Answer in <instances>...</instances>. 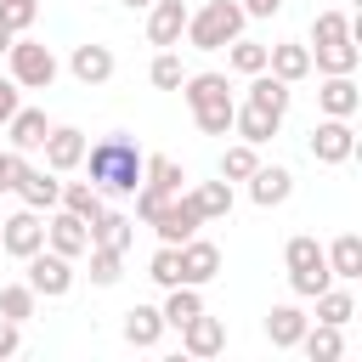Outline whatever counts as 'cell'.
Masks as SVG:
<instances>
[{
    "mask_svg": "<svg viewBox=\"0 0 362 362\" xmlns=\"http://www.w3.org/2000/svg\"><path fill=\"white\" fill-rule=\"evenodd\" d=\"M141 158H147V153H141L130 136H119V130H113V136L90 141L79 164L90 170V187H96L102 198H130V192L141 187Z\"/></svg>",
    "mask_w": 362,
    "mask_h": 362,
    "instance_id": "6da1fadb",
    "label": "cell"
},
{
    "mask_svg": "<svg viewBox=\"0 0 362 362\" xmlns=\"http://www.w3.org/2000/svg\"><path fill=\"white\" fill-rule=\"evenodd\" d=\"M181 96H187V107H192V119H198V130L204 136H226L232 130V85H226V74H215V68H204V74H187L181 79Z\"/></svg>",
    "mask_w": 362,
    "mask_h": 362,
    "instance_id": "7a4b0ae2",
    "label": "cell"
},
{
    "mask_svg": "<svg viewBox=\"0 0 362 362\" xmlns=\"http://www.w3.org/2000/svg\"><path fill=\"white\" fill-rule=\"evenodd\" d=\"M243 23H249V17H243L238 0H209V6L187 11V34H181V40H187L192 51H221L226 40L243 34Z\"/></svg>",
    "mask_w": 362,
    "mask_h": 362,
    "instance_id": "3957f363",
    "label": "cell"
},
{
    "mask_svg": "<svg viewBox=\"0 0 362 362\" xmlns=\"http://www.w3.org/2000/svg\"><path fill=\"white\" fill-rule=\"evenodd\" d=\"M283 266H288V288H294L300 300H311V294H322V288L334 283V272H328V260H322V243L305 238V232L283 243Z\"/></svg>",
    "mask_w": 362,
    "mask_h": 362,
    "instance_id": "277c9868",
    "label": "cell"
},
{
    "mask_svg": "<svg viewBox=\"0 0 362 362\" xmlns=\"http://www.w3.org/2000/svg\"><path fill=\"white\" fill-rule=\"evenodd\" d=\"M6 62H11V79H17V90H51V79H57V57H51V45H40V40H11V51H6Z\"/></svg>",
    "mask_w": 362,
    "mask_h": 362,
    "instance_id": "5b68a950",
    "label": "cell"
},
{
    "mask_svg": "<svg viewBox=\"0 0 362 362\" xmlns=\"http://www.w3.org/2000/svg\"><path fill=\"white\" fill-rule=\"evenodd\" d=\"M23 266H28V277H23V283H28L40 300H62V294L74 288V260H68V255H57V249H34Z\"/></svg>",
    "mask_w": 362,
    "mask_h": 362,
    "instance_id": "8992f818",
    "label": "cell"
},
{
    "mask_svg": "<svg viewBox=\"0 0 362 362\" xmlns=\"http://www.w3.org/2000/svg\"><path fill=\"white\" fill-rule=\"evenodd\" d=\"M147 226L158 232V243H187V238L204 226V215H198V204H192L187 192H170V198L147 215Z\"/></svg>",
    "mask_w": 362,
    "mask_h": 362,
    "instance_id": "52a82bcc",
    "label": "cell"
},
{
    "mask_svg": "<svg viewBox=\"0 0 362 362\" xmlns=\"http://www.w3.org/2000/svg\"><path fill=\"white\" fill-rule=\"evenodd\" d=\"M311 158L317 164H351L356 158V130H351V119H317L311 124Z\"/></svg>",
    "mask_w": 362,
    "mask_h": 362,
    "instance_id": "ba28073f",
    "label": "cell"
},
{
    "mask_svg": "<svg viewBox=\"0 0 362 362\" xmlns=\"http://www.w3.org/2000/svg\"><path fill=\"white\" fill-rule=\"evenodd\" d=\"M0 249L11 255V260H28L34 249H45V215L40 209H17V215H6L0 221Z\"/></svg>",
    "mask_w": 362,
    "mask_h": 362,
    "instance_id": "9c48e42d",
    "label": "cell"
},
{
    "mask_svg": "<svg viewBox=\"0 0 362 362\" xmlns=\"http://www.w3.org/2000/svg\"><path fill=\"white\" fill-rule=\"evenodd\" d=\"M45 249H57V255H68V260H79L85 249H90V221H79L74 209H45Z\"/></svg>",
    "mask_w": 362,
    "mask_h": 362,
    "instance_id": "30bf717a",
    "label": "cell"
},
{
    "mask_svg": "<svg viewBox=\"0 0 362 362\" xmlns=\"http://www.w3.org/2000/svg\"><path fill=\"white\" fill-rule=\"evenodd\" d=\"M85 130L79 124H51L45 130V141H40V153H45V170H57V175H68V170H79V158H85Z\"/></svg>",
    "mask_w": 362,
    "mask_h": 362,
    "instance_id": "8fae6325",
    "label": "cell"
},
{
    "mask_svg": "<svg viewBox=\"0 0 362 362\" xmlns=\"http://www.w3.org/2000/svg\"><path fill=\"white\" fill-rule=\"evenodd\" d=\"M187 0H153L147 6V40L158 45V51H175L181 45V34H187Z\"/></svg>",
    "mask_w": 362,
    "mask_h": 362,
    "instance_id": "7c38bea8",
    "label": "cell"
},
{
    "mask_svg": "<svg viewBox=\"0 0 362 362\" xmlns=\"http://www.w3.org/2000/svg\"><path fill=\"white\" fill-rule=\"evenodd\" d=\"M181 249V283H192V288H204V283H215L221 277V249L209 243V238H187V243H175Z\"/></svg>",
    "mask_w": 362,
    "mask_h": 362,
    "instance_id": "4fadbf2b",
    "label": "cell"
},
{
    "mask_svg": "<svg viewBox=\"0 0 362 362\" xmlns=\"http://www.w3.org/2000/svg\"><path fill=\"white\" fill-rule=\"evenodd\" d=\"M356 107H362L356 79H351V74H322V85H317V113H328V119H351Z\"/></svg>",
    "mask_w": 362,
    "mask_h": 362,
    "instance_id": "5bb4252c",
    "label": "cell"
},
{
    "mask_svg": "<svg viewBox=\"0 0 362 362\" xmlns=\"http://www.w3.org/2000/svg\"><path fill=\"white\" fill-rule=\"evenodd\" d=\"M288 192H294V170H288V164H255V175H249V198H255L260 209L288 204Z\"/></svg>",
    "mask_w": 362,
    "mask_h": 362,
    "instance_id": "9a60e30c",
    "label": "cell"
},
{
    "mask_svg": "<svg viewBox=\"0 0 362 362\" xmlns=\"http://www.w3.org/2000/svg\"><path fill=\"white\" fill-rule=\"evenodd\" d=\"M175 334H181V351H187V356H221V351H226V322H221V317H204V311H198V317L181 322Z\"/></svg>",
    "mask_w": 362,
    "mask_h": 362,
    "instance_id": "2e32d148",
    "label": "cell"
},
{
    "mask_svg": "<svg viewBox=\"0 0 362 362\" xmlns=\"http://www.w3.org/2000/svg\"><path fill=\"white\" fill-rule=\"evenodd\" d=\"M232 130H238V141L260 147V141H272V136L283 130V113H272V107H255V102H238V107H232Z\"/></svg>",
    "mask_w": 362,
    "mask_h": 362,
    "instance_id": "e0dca14e",
    "label": "cell"
},
{
    "mask_svg": "<svg viewBox=\"0 0 362 362\" xmlns=\"http://www.w3.org/2000/svg\"><path fill=\"white\" fill-rule=\"evenodd\" d=\"M266 74H277L283 85H300V79L311 74V45H300V40L266 45Z\"/></svg>",
    "mask_w": 362,
    "mask_h": 362,
    "instance_id": "ac0fdd59",
    "label": "cell"
},
{
    "mask_svg": "<svg viewBox=\"0 0 362 362\" xmlns=\"http://www.w3.org/2000/svg\"><path fill=\"white\" fill-rule=\"evenodd\" d=\"M68 68H74V79H79V85H107V79H113V51H107V45H96V40H85V45H74Z\"/></svg>",
    "mask_w": 362,
    "mask_h": 362,
    "instance_id": "d6986e66",
    "label": "cell"
},
{
    "mask_svg": "<svg viewBox=\"0 0 362 362\" xmlns=\"http://www.w3.org/2000/svg\"><path fill=\"white\" fill-rule=\"evenodd\" d=\"M45 130H51V119H45V107H17V113L6 119V141H11L17 153H40V141H45Z\"/></svg>",
    "mask_w": 362,
    "mask_h": 362,
    "instance_id": "ffe728a7",
    "label": "cell"
},
{
    "mask_svg": "<svg viewBox=\"0 0 362 362\" xmlns=\"http://www.w3.org/2000/svg\"><path fill=\"white\" fill-rule=\"evenodd\" d=\"M158 339H164V311H158V305H130V311H124V345L153 351Z\"/></svg>",
    "mask_w": 362,
    "mask_h": 362,
    "instance_id": "44dd1931",
    "label": "cell"
},
{
    "mask_svg": "<svg viewBox=\"0 0 362 362\" xmlns=\"http://www.w3.org/2000/svg\"><path fill=\"white\" fill-rule=\"evenodd\" d=\"M305 311L300 305H272L266 311V339H272V351H294L300 345V334H305Z\"/></svg>",
    "mask_w": 362,
    "mask_h": 362,
    "instance_id": "7402d4cb",
    "label": "cell"
},
{
    "mask_svg": "<svg viewBox=\"0 0 362 362\" xmlns=\"http://www.w3.org/2000/svg\"><path fill=\"white\" fill-rule=\"evenodd\" d=\"M130 238H136V221L130 215H119V209H96L90 215V243H102V249H130Z\"/></svg>",
    "mask_w": 362,
    "mask_h": 362,
    "instance_id": "603a6c76",
    "label": "cell"
},
{
    "mask_svg": "<svg viewBox=\"0 0 362 362\" xmlns=\"http://www.w3.org/2000/svg\"><path fill=\"white\" fill-rule=\"evenodd\" d=\"M322 260H328V272H334L339 283H356V277H362V238H356V232H339V238L322 249Z\"/></svg>",
    "mask_w": 362,
    "mask_h": 362,
    "instance_id": "cb8c5ba5",
    "label": "cell"
},
{
    "mask_svg": "<svg viewBox=\"0 0 362 362\" xmlns=\"http://www.w3.org/2000/svg\"><path fill=\"white\" fill-rule=\"evenodd\" d=\"M17 198L28 204V209H57V198H62V181H57V170H34L28 164V175H23V187H17Z\"/></svg>",
    "mask_w": 362,
    "mask_h": 362,
    "instance_id": "d4e9b609",
    "label": "cell"
},
{
    "mask_svg": "<svg viewBox=\"0 0 362 362\" xmlns=\"http://www.w3.org/2000/svg\"><path fill=\"white\" fill-rule=\"evenodd\" d=\"M294 351H305L311 362H339V356H345V339H339L334 322H305V334H300Z\"/></svg>",
    "mask_w": 362,
    "mask_h": 362,
    "instance_id": "484cf974",
    "label": "cell"
},
{
    "mask_svg": "<svg viewBox=\"0 0 362 362\" xmlns=\"http://www.w3.org/2000/svg\"><path fill=\"white\" fill-rule=\"evenodd\" d=\"M141 187H153V192H187V170L175 164V158H164V153H153V158H141Z\"/></svg>",
    "mask_w": 362,
    "mask_h": 362,
    "instance_id": "4316f807",
    "label": "cell"
},
{
    "mask_svg": "<svg viewBox=\"0 0 362 362\" xmlns=\"http://www.w3.org/2000/svg\"><path fill=\"white\" fill-rule=\"evenodd\" d=\"M164 328H181V322H192L198 311H204V294L192 288V283H175V288H164Z\"/></svg>",
    "mask_w": 362,
    "mask_h": 362,
    "instance_id": "83f0119b",
    "label": "cell"
},
{
    "mask_svg": "<svg viewBox=\"0 0 362 362\" xmlns=\"http://www.w3.org/2000/svg\"><path fill=\"white\" fill-rule=\"evenodd\" d=\"M243 102H255V107H272V113H288V85L277 79V74H249V96Z\"/></svg>",
    "mask_w": 362,
    "mask_h": 362,
    "instance_id": "f1b7e54d",
    "label": "cell"
},
{
    "mask_svg": "<svg viewBox=\"0 0 362 362\" xmlns=\"http://www.w3.org/2000/svg\"><path fill=\"white\" fill-rule=\"evenodd\" d=\"M187 198L198 204V215H204V221H221V215H232V181H198Z\"/></svg>",
    "mask_w": 362,
    "mask_h": 362,
    "instance_id": "f546056e",
    "label": "cell"
},
{
    "mask_svg": "<svg viewBox=\"0 0 362 362\" xmlns=\"http://www.w3.org/2000/svg\"><path fill=\"white\" fill-rule=\"evenodd\" d=\"M311 300H317V322L345 328V322L356 317V294H351V288H334V283H328V288H322V294H311Z\"/></svg>",
    "mask_w": 362,
    "mask_h": 362,
    "instance_id": "4dcf8cb0",
    "label": "cell"
},
{
    "mask_svg": "<svg viewBox=\"0 0 362 362\" xmlns=\"http://www.w3.org/2000/svg\"><path fill=\"white\" fill-rule=\"evenodd\" d=\"M311 68H317V74H356V40L311 45Z\"/></svg>",
    "mask_w": 362,
    "mask_h": 362,
    "instance_id": "1f68e13d",
    "label": "cell"
},
{
    "mask_svg": "<svg viewBox=\"0 0 362 362\" xmlns=\"http://www.w3.org/2000/svg\"><path fill=\"white\" fill-rule=\"evenodd\" d=\"M339 40H356V23L345 11H317L311 17V45H339Z\"/></svg>",
    "mask_w": 362,
    "mask_h": 362,
    "instance_id": "d6a6232c",
    "label": "cell"
},
{
    "mask_svg": "<svg viewBox=\"0 0 362 362\" xmlns=\"http://www.w3.org/2000/svg\"><path fill=\"white\" fill-rule=\"evenodd\" d=\"M85 255H90V283H96V288H113V283L124 277V255H119V249H102V243H90Z\"/></svg>",
    "mask_w": 362,
    "mask_h": 362,
    "instance_id": "836d02e7",
    "label": "cell"
},
{
    "mask_svg": "<svg viewBox=\"0 0 362 362\" xmlns=\"http://www.w3.org/2000/svg\"><path fill=\"white\" fill-rule=\"evenodd\" d=\"M221 51H226V62H232L238 74H260V68H266V45H260V40H243V34H238V40H226Z\"/></svg>",
    "mask_w": 362,
    "mask_h": 362,
    "instance_id": "e575fe53",
    "label": "cell"
},
{
    "mask_svg": "<svg viewBox=\"0 0 362 362\" xmlns=\"http://www.w3.org/2000/svg\"><path fill=\"white\" fill-rule=\"evenodd\" d=\"M255 164H260V153H255L249 141H232V147L221 153V181H249Z\"/></svg>",
    "mask_w": 362,
    "mask_h": 362,
    "instance_id": "d590c367",
    "label": "cell"
},
{
    "mask_svg": "<svg viewBox=\"0 0 362 362\" xmlns=\"http://www.w3.org/2000/svg\"><path fill=\"white\" fill-rule=\"evenodd\" d=\"M62 209H74L79 221H90L96 209H102V192L90 187V181H62V198H57Z\"/></svg>",
    "mask_w": 362,
    "mask_h": 362,
    "instance_id": "8d00e7d4",
    "label": "cell"
},
{
    "mask_svg": "<svg viewBox=\"0 0 362 362\" xmlns=\"http://www.w3.org/2000/svg\"><path fill=\"white\" fill-rule=\"evenodd\" d=\"M34 305H40V294H34L28 283H6V288H0V317L28 322V317H34Z\"/></svg>",
    "mask_w": 362,
    "mask_h": 362,
    "instance_id": "74e56055",
    "label": "cell"
},
{
    "mask_svg": "<svg viewBox=\"0 0 362 362\" xmlns=\"http://www.w3.org/2000/svg\"><path fill=\"white\" fill-rule=\"evenodd\" d=\"M147 277H153L158 288H175V283H181V249H175V243H158V255L147 260Z\"/></svg>",
    "mask_w": 362,
    "mask_h": 362,
    "instance_id": "f35d334b",
    "label": "cell"
},
{
    "mask_svg": "<svg viewBox=\"0 0 362 362\" xmlns=\"http://www.w3.org/2000/svg\"><path fill=\"white\" fill-rule=\"evenodd\" d=\"M147 79H153L158 90H181L187 68H181V57H175V51H158V57H153V68H147Z\"/></svg>",
    "mask_w": 362,
    "mask_h": 362,
    "instance_id": "ab89813d",
    "label": "cell"
},
{
    "mask_svg": "<svg viewBox=\"0 0 362 362\" xmlns=\"http://www.w3.org/2000/svg\"><path fill=\"white\" fill-rule=\"evenodd\" d=\"M34 17H40V0H0V23H6L11 34H28Z\"/></svg>",
    "mask_w": 362,
    "mask_h": 362,
    "instance_id": "60d3db41",
    "label": "cell"
},
{
    "mask_svg": "<svg viewBox=\"0 0 362 362\" xmlns=\"http://www.w3.org/2000/svg\"><path fill=\"white\" fill-rule=\"evenodd\" d=\"M23 175H28V153L0 147V192H17V187H23Z\"/></svg>",
    "mask_w": 362,
    "mask_h": 362,
    "instance_id": "b9f144b4",
    "label": "cell"
},
{
    "mask_svg": "<svg viewBox=\"0 0 362 362\" xmlns=\"http://www.w3.org/2000/svg\"><path fill=\"white\" fill-rule=\"evenodd\" d=\"M17 351H23V322L0 317V362H6V356H17Z\"/></svg>",
    "mask_w": 362,
    "mask_h": 362,
    "instance_id": "7bdbcfd3",
    "label": "cell"
},
{
    "mask_svg": "<svg viewBox=\"0 0 362 362\" xmlns=\"http://www.w3.org/2000/svg\"><path fill=\"white\" fill-rule=\"evenodd\" d=\"M17 107H23V96H17V79L6 74V79H0V124H6V119H11Z\"/></svg>",
    "mask_w": 362,
    "mask_h": 362,
    "instance_id": "ee69618b",
    "label": "cell"
},
{
    "mask_svg": "<svg viewBox=\"0 0 362 362\" xmlns=\"http://www.w3.org/2000/svg\"><path fill=\"white\" fill-rule=\"evenodd\" d=\"M243 6V17H277L283 11V0H238Z\"/></svg>",
    "mask_w": 362,
    "mask_h": 362,
    "instance_id": "f6af8a7d",
    "label": "cell"
},
{
    "mask_svg": "<svg viewBox=\"0 0 362 362\" xmlns=\"http://www.w3.org/2000/svg\"><path fill=\"white\" fill-rule=\"evenodd\" d=\"M11 40H17V34H11L6 23H0V51H11Z\"/></svg>",
    "mask_w": 362,
    "mask_h": 362,
    "instance_id": "bcb514c9",
    "label": "cell"
},
{
    "mask_svg": "<svg viewBox=\"0 0 362 362\" xmlns=\"http://www.w3.org/2000/svg\"><path fill=\"white\" fill-rule=\"evenodd\" d=\"M119 6H130V11H147V6H153V0H119Z\"/></svg>",
    "mask_w": 362,
    "mask_h": 362,
    "instance_id": "7dc6e473",
    "label": "cell"
}]
</instances>
